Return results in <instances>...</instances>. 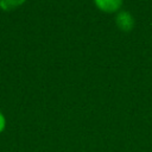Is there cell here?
<instances>
[{"instance_id": "obj_2", "label": "cell", "mask_w": 152, "mask_h": 152, "mask_svg": "<svg viewBox=\"0 0 152 152\" xmlns=\"http://www.w3.org/2000/svg\"><path fill=\"white\" fill-rule=\"evenodd\" d=\"M95 5L103 12H116L122 6V0H94Z\"/></svg>"}, {"instance_id": "obj_1", "label": "cell", "mask_w": 152, "mask_h": 152, "mask_svg": "<svg viewBox=\"0 0 152 152\" xmlns=\"http://www.w3.org/2000/svg\"><path fill=\"white\" fill-rule=\"evenodd\" d=\"M116 25L119 26L120 30L122 31H131L134 26V19L131 15V13L126 12V11H121L118 15H116Z\"/></svg>"}, {"instance_id": "obj_3", "label": "cell", "mask_w": 152, "mask_h": 152, "mask_svg": "<svg viewBox=\"0 0 152 152\" xmlns=\"http://www.w3.org/2000/svg\"><path fill=\"white\" fill-rule=\"evenodd\" d=\"M24 2L25 0H0V8H2L4 11H11L23 5Z\"/></svg>"}, {"instance_id": "obj_4", "label": "cell", "mask_w": 152, "mask_h": 152, "mask_svg": "<svg viewBox=\"0 0 152 152\" xmlns=\"http://www.w3.org/2000/svg\"><path fill=\"white\" fill-rule=\"evenodd\" d=\"M5 128H6V118H5V115L0 112V134L5 131Z\"/></svg>"}]
</instances>
